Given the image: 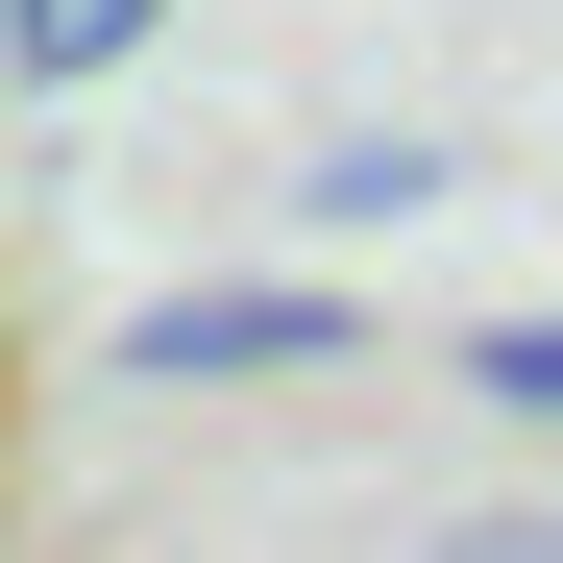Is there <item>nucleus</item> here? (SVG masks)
I'll list each match as a JSON object with an SVG mask.
<instances>
[{
	"mask_svg": "<svg viewBox=\"0 0 563 563\" xmlns=\"http://www.w3.org/2000/svg\"><path fill=\"white\" fill-rule=\"evenodd\" d=\"M367 319L319 295V269H197V295H147L123 319V367H147V393H269V367H343Z\"/></svg>",
	"mask_w": 563,
	"mask_h": 563,
	"instance_id": "f257e3e1",
	"label": "nucleus"
},
{
	"mask_svg": "<svg viewBox=\"0 0 563 563\" xmlns=\"http://www.w3.org/2000/svg\"><path fill=\"white\" fill-rule=\"evenodd\" d=\"M147 25H172V0H0V74H25V99H99Z\"/></svg>",
	"mask_w": 563,
	"mask_h": 563,
	"instance_id": "f03ea898",
	"label": "nucleus"
},
{
	"mask_svg": "<svg viewBox=\"0 0 563 563\" xmlns=\"http://www.w3.org/2000/svg\"><path fill=\"white\" fill-rule=\"evenodd\" d=\"M417 197H441V147H417V123H343V147L295 172V221H343V245H393Z\"/></svg>",
	"mask_w": 563,
	"mask_h": 563,
	"instance_id": "7ed1b4c3",
	"label": "nucleus"
},
{
	"mask_svg": "<svg viewBox=\"0 0 563 563\" xmlns=\"http://www.w3.org/2000/svg\"><path fill=\"white\" fill-rule=\"evenodd\" d=\"M465 393H490V417H539V441H563V319H490V343H465Z\"/></svg>",
	"mask_w": 563,
	"mask_h": 563,
	"instance_id": "20e7f679",
	"label": "nucleus"
},
{
	"mask_svg": "<svg viewBox=\"0 0 563 563\" xmlns=\"http://www.w3.org/2000/svg\"><path fill=\"white\" fill-rule=\"evenodd\" d=\"M441 563H563V515H465V539H441Z\"/></svg>",
	"mask_w": 563,
	"mask_h": 563,
	"instance_id": "39448f33",
	"label": "nucleus"
}]
</instances>
